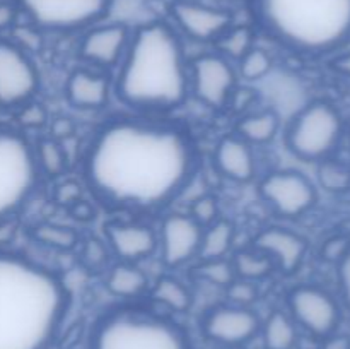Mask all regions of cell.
Listing matches in <instances>:
<instances>
[{
    "mask_svg": "<svg viewBox=\"0 0 350 349\" xmlns=\"http://www.w3.org/2000/svg\"><path fill=\"white\" fill-rule=\"evenodd\" d=\"M198 170L190 133L149 116H116L99 127L82 159V177L109 209L159 212L176 201Z\"/></svg>",
    "mask_w": 350,
    "mask_h": 349,
    "instance_id": "6da1fadb",
    "label": "cell"
},
{
    "mask_svg": "<svg viewBox=\"0 0 350 349\" xmlns=\"http://www.w3.org/2000/svg\"><path fill=\"white\" fill-rule=\"evenodd\" d=\"M113 92L140 115H164L185 105L190 94V62L170 23L150 21L132 27Z\"/></svg>",
    "mask_w": 350,
    "mask_h": 349,
    "instance_id": "7a4b0ae2",
    "label": "cell"
},
{
    "mask_svg": "<svg viewBox=\"0 0 350 349\" xmlns=\"http://www.w3.org/2000/svg\"><path fill=\"white\" fill-rule=\"evenodd\" d=\"M70 294L58 274L0 250V349H48L67 315Z\"/></svg>",
    "mask_w": 350,
    "mask_h": 349,
    "instance_id": "3957f363",
    "label": "cell"
},
{
    "mask_svg": "<svg viewBox=\"0 0 350 349\" xmlns=\"http://www.w3.org/2000/svg\"><path fill=\"white\" fill-rule=\"evenodd\" d=\"M270 40L294 53L318 55L350 40V0H250Z\"/></svg>",
    "mask_w": 350,
    "mask_h": 349,
    "instance_id": "277c9868",
    "label": "cell"
},
{
    "mask_svg": "<svg viewBox=\"0 0 350 349\" xmlns=\"http://www.w3.org/2000/svg\"><path fill=\"white\" fill-rule=\"evenodd\" d=\"M89 349H191V342L187 331L170 317L123 305L99 317Z\"/></svg>",
    "mask_w": 350,
    "mask_h": 349,
    "instance_id": "5b68a950",
    "label": "cell"
},
{
    "mask_svg": "<svg viewBox=\"0 0 350 349\" xmlns=\"http://www.w3.org/2000/svg\"><path fill=\"white\" fill-rule=\"evenodd\" d=\"M34 146L21 130L0 127V221L12 219L40 183Z\"/></svg>",
    "mask_w": 350,
    "mask_h": 349,
    "instance_id": "8992f818",
    "label": "cell"
},
{
    "mask_svg": "<svg viewBox=\"0 0 350 349\" xmlns=\"http://www.w3.org/2000/svg\"><path fill=\"white\" fill-rule=\"evenodd\" d=\"M344 130L334 105L313 101L294 115L286 130V146L303 161H323L338 146Z\"/></svg>",
    "mask_w": 350,
    "mask_h": 349,
    "instance_id": "52a82bcc",
    "label": "cell"
},
{
    "mask_svg": "<svg viewBox=\"0 0 350 349\" xmlns=\"http://www.w3.org/2000/svg\"><path fill=\"white\" fill-rule=\"evenodd\" d=\"M16 5L38 29L77 33L101 23L113 0H16Z\"/></svg>",
    "mask_w": 350,
    "mask_h": 349,
    "instance_id": "ba28073f",
    "label": "cell"
},
{
    "mask_svg": "<svg viewBox=\"0 0 350 349\" xmlns=\"http://www.w3.org/2000/svg\"><path fill=\"white\" fill-rule=\"evenodd\" d=\"M40 89V72L21 44L0 38V108L19 109Z\"/></svg>",
    "mask_w": 350,
    "mask_h": 349,
    "instance_id": "9c48e42d",
    "label": "cell"
},
{
    "mask_svg": "<svg viewBox=\"0 0 350 349\" xmlns=\"http://www.w3.org/2000/svg\"><path fill=\"white\" fill-rule=\"evenodd\" d=\"M236 81L234 65L217 51L202 53L190 62V92L208 108L228 106Z\"/></svg>",
    "mask_w": 350,
    "mask_h": 349,
    "instance_id": "30bf717a",
    "label": "cell"
},
{
    "mask_svg": "<svg viewBox=\"0 0 350 349\" xmlns=\"http://www.w3.org/2000/svg\"><path fill=\"white\" fill-rule=\"evenodd\" d=\"M258 192L277 216L287 219L299 218L317 202L314 185L296 170L272 171L260 181Z\"/></svg>",
    "mask_w": 350,
    "mask_h": 349,
    "instance_id": "8fae6325",
    "label": "cell"
},
{
    "mask_svg": "<svg viewBox=\"0 0 350 349\" xmlns=\"http://www.w3.org/2000/svg\"><path fill=\"white\" fill-rule=\"evenodd\" d=\"M287 307L293 320L318 337L330 335L340 320L337 301L318 286L293 287L287 294Z\"/></svg>",
    "mask_w": 350,
    "mask_h": 349,
    "instance_id": "7c38bea8",
    "label": "cell"
},
{
    "mask_svg": "<svg viewBox=\"0 0 350 349\" xmlns=\"http://www.w3.org/2000/svg\"><path fill=\"white\" fill-rule=\"evenodd\" d=\"M202 332L217 346H245L262 328V320L252 308L236 305H217L205 311L200 322Z\"/></svg>",
    "mask_w": 350,
    "mask_h": 349,
    "instance_id": "4fadbf2b",
    "label": "cell"
},
{
    "mask_svg": "<svg viewBox=\"0 0 350 349\" xmlns=\"http://www.w3.org/2000/svg\"><path fill=\"white\" fill-rule=\"evenodd\" d=\"M202 235L204 228L190 214L174 212L164 216L157 231V253L163 266L176 269L198 257Z\"/></svg>",
    "mask_w": 350,
    "mask_h": 349,
    "instance_id": "5bb4252c",
    "label": "cell"
},
{
    "mask_svg": "<svg viewBox=\"0 0 350 349\" xmlns=\"http://www.w3.org/2000/svg\"><path fill=\"white\" fill-rule=\"evenodd\" d=\"M170 14L181 33L200 43H214L234 24L228 9L207 5L198 0H174Z\"/></svg>",
    "mask_w": 350,
    "mask_h": 349,
    "instance_id": "9a60e30c",
    "label": "cell"
},
{
    "mask_svg": "<svg viewBox=\"0 0 350 349\" xmlns=\"http://www.w3.org/2000/svg\"><path fill=\"white\" fill-rule=\"evenodd\" d=\"M132 27L125 23L96 24L79 41V57L94 67H118L129 48Z\"/></svg>",
    "mask_w": 350,
    "mask_h": 349,
    "instance_id": "2e32d148",
    "label": "cell"
},
{
    "mask_svg": "<svg viewBox=\"0 0 350 349\" xmlns=\"http://www.w3.org/2000/svg\"><path fill=\"white\" fill-rule=\"evenodd\" d=\"M105 242L120 262L139 263L157 253L159 240L150 224L113 219L105 224Z\"/></svg>",
    "mask_w": 350,
    "mask_h": 349,
    "instance_id": "e0dca14e",
    "label": "cell"
},
{
    "mask_svg": "<svg viewBox=\"0 0 350 349\" xmlns=\"http://www.w3.org/2000/svg\"><path fill=\"white\" fill-rule=\"evenodd\" d=\"M252 248L265 253L284 276L296 272L308 252V243L297 233L282 226H269L253 238Z\"/></svg>",
    "mask_w": 350,
    "mask_h": 349,
    "instance_id": "ac0fdd59",
    "label": "cell"
},
{
    "mask_svg": "<svg viewBox=\"0 0 350 349\" xmlns=\"http://www.w3.org/2000/svg\"><path fill=\"white\" fill-rule=\"evenodd\" d=\"M113 82L108 74L91 68H77L65 82V98L68 105L82 112H98L109 101Z\"/></svg>",
    "mask_w": 350,
    "mask_h": 349,
    "instance_id": "d6986e66",
    "label": "cell"
},
{
    "mask_svg": "<svg viewBox=\"0 0 350 349\" xmlns=\"http://www.w3.org/2000/svg\"><path fill=\"white\" fill-rule=\"evenodd\" d=\"M214 166L222 177L236 183H248L256 174L253 146L236 133L222 137L214 151Z\"/></svg>",
    "mask_w": 350,
    "mask_h": 349,
    "instance_id": "ffe728a7",
    "label": "cell"
},
{
    "mask_svg": "<svg viewBox=\"0 0 350 349\" xmlns=\"http://www.w3.org/2000/svg\"><path fill=\"white\" fill-rule=\"evenodd\" d=\"M105 286L113 296L135 300L149 291L150 281L139 263L118 262L106 270Z\"/></svg>",
    "mask_w": 350,
    "mask_h": 349,
    "instance_id": "44dd1931",
    "label": "cell"
},
{
    "mask_svg": "<svg viewBox=\"0 0 350 349\" xmlns=\"http://www.w3.org/2000/svg\"><path fill=\"white\" fill-rule=\"evenodd\" d=\"M280 129V116L275 109L269 108L263 112L250 113L236 122V135L241 137L252 146L270 144L277 137Z\"/></svg>",
    "mask_w": 350,
    "mask_h": 349,
    "instance_id": "7402d4cb",
    "label": "cell"
},
{
    "mask_svg": "<svg viewBox=\"0 0 350 349\" xmlns=\"http://www.w3.org/2000/svg\"><path fill=\"white\" fill-rule=\"evenodd\" d=\"M236 238V228L229 219L219 218L217 221L204 228L198 259L219 260L228 259Z\"/></svg>",
    "mask_w": 350,
    "mask_h": 349,
    "instance_id": "603a6c76",
    "label": "cell"
},
{
    "mask_svg": "<svg viewBox=\"0 0 350 349\" xmlns=\"http://www.w3.org/2000/svg\"><path fill=\"white\" fill-rule=\"evenodd\" d=\"M260 332L265 349H293L297 342L296 322L282 310H273L262 324Z\"/></svg>",
    "mask_w": 350,
    "mask_h": 349,
    "instance_id": "cb8c5ba5",
    "label": "cell"
},
{
    "mask_svg": "<svg viewBox=\"0 0 350 349\" xmlns=\"http://www.w3.org/2000/svg\"><path fill=\"white\" fill-rule=\"evenodd\" d=\"M150 296L174 313H185L193 305V294L190 287L173 276L159 277L150 287Z\"/></svg>",
    "mask_w": 350,
    "mask_h": 349,
    "instance_id": "d4e9b609",
    "label": "cell"
},
{
    "mask_svg": "<svg viewBox=\"0 0 350 349\" xmlns=\"http://www.w3.org/2000/svg\"><path fill=\"white\" fill-rule=\"evenodd\" d=\"M29 235L40 245L58 250V252H70V250L77 248L79 243H81L79 233L70 226L60 224V222H36L29 229Z\"/></svg>",
    "mask_w": 350,
    "mask_h": 349,
    "instance_id": "484cf974",
    "label": "cell"
},
{
    "mask_svg": "<svg viewBox=\"0 0 350 349\" xmlns=\"http://www.w3.org/2000/svg\"><path fill=\"white\" fill-rule=\"evenodd\" d=\"M229 260H231L232 269H234L238 279L258 283V281L265 279L270 274L275 272V266L270 260V257H267L265 253L258 252L255 248L238 250Z\"/></svg>",
    "mask_w": 350,
    "mask_h": 349,
    "instance_id": "4316f807",
    "label": "cell"
},
{
    "mask_svg": "<svg viewBox=\"0 0 350 349\" xmlns=\"http://www.w3.org/2000/svg\"><path fill=\"white\" fill-rule=\"evenodd\" d=\"M36 154V163L41 174H46L50 178H58L67 171L68 159L64 146L58 140L48 137H41L34 146Z\"/></svg>",
    "mask_w": 350,
    "mask_h": 349,
    "instance_id": "83f0119b",
    "label": "cell"
},
{
    "mask_svg": "<svg viewBox=\"0 0 350 349\" xmlns=\"http://www.w3.org/2000/svg\"><path fill=\"white\" fill-rule=\"evenodd\" d=\"M255 31L250 26H234L232 24L228 31L221 34L217 40L214 41V47L217 53L226 57L228 60L238 62L243 55L248 50H252L255 44Z\"/></svg>",
    "mask_w": 350,
    "mask_h": 349,
    "instance_id": "f1b7e54d",
    "label": "cell"
},
{
    "mask_svg": "<svg viewBox=\"0 0 350 349\" xmlns=\"http://www.w3.org/2000/svg\"><path fill=\"white\" fill-rule=\"evenodd\" d=\"M273 67V58L263 48L253 47L238 60V75L245 81L263 79Z\"/></svg>",
    "mask_w": 350,
    "mask_h": 349,
    "instance_id": "f546056e",
    "label": "cell"
},
{
    "mask_svg": "<svg viewBox=\"0 0 350 349\" xmlns=\"http://www.w3.org/2000/svg\"><path fill=\"white\" fill-rule=\"evenodd\" d=\"M109 255H111V250L105 240L89 236L82 242L79 260L89 272H103L108 267Z\"/></svg>",
    "mask_w": 350,
    "mask_h": 349,
    "instance_id": "4dcf8cb0",
    "label": "cell"
},
{
    "mask_svg": "<svg viewBox=\"0 0 350 349\" xmlns=\"http://www.w3.org/2000/svg\"><path fill=\"white\" fill-rule=\"evenodd\" d=\"M193 274L198 279H204L214 286L224 287V289L236 279L234 269H232V263L229 259L200 260V266L195 269Z\"/></svg>",
    "mask_w": 350,
    "mask_h": 349,
    "instance_id": "1f68e13d",
    "label": "cell"
},
{
    "mask_svg": "<svg viewBox=\"0 0 350 349\" xmlns=\"http://www.w3.org/2000/svg\"><path fill=\"white\" fill-rule=\"evenodd\" d=\"M318 180L328 192H342L350 187V170L335 161L323 159L318 166Z\"/></svg>",
    "mask_w": 350,
    "mask_h": 349,
    "instance_id": "d6a6232c",
    "label": "cell"
},
{
    "mask_svg": "<svg viewBox=\"0 0 350 349\" xmlns=\"http://www.w3.org/2000/svg\"><path fill=\"white\" fill-rule=\"evenodd\" d=\"M188 214L202 226L207 228L208 224L217 221L221 218V209H219V201L215 195L205 194L195 198L190 205V212Z\"/></svg>",
    "mask_w": 350,
    "mask_h": 349,
    "instance_id": "836d02e7",
    "label": "cell"
},
{
    "mask_svg": "<svg viewBox=\"0 0 350 349\" xmlns=\"http://www.w3.org/2000/svg\"><path fill=\"white\" fill-rule=\"evenodd\" d=\"M258 294L260 291L256 283L238 279V277L226 287V296H228L229 303L236 305V307L252 308V305L258 300Z\"/></svg>",
    "mask_w": 350,
    "mask_h": 349,
    "instance_id": "e575fe53",
    "label": "cell"
},
{
    "mask_svg": "<svg viewBox=\"0 0 350 349\" xmlns=\"http://www.w3.org/2000/svg\"><path fill=\"white\" fill-rule=\"evenodd\" d=\"M19 123L24 129H41V127L46 125L50 120H48V112L41 103H27L23 108H19Z\"/></svg>",
    "mask_w": 350,
    "mask_h": 349,
    "instance_id": "d590c367",
    "label": "cell"
},
{
    "mask_svg": "<svg viewBox=\"0 0 350 349\" xmlns=\"http://www.w3.org/2000/svg\"><path fill=\"white\" fill-rule=\"evenodd\" d=\"M48 123H50V137L58 140V142L68 139L75 132V123L68 116H57V118L50 120Z\"/></svg>",
    "mask_w": 350,
    "mask_h": 349,
    "instance_id": "8d00e7d4",
    "label": "cell"
},
{
    "mask_svg": "<svg viewBox=\"0 0 350 349\" xmlns=\"http://www.w3.org/2000/svg\"><path fill=\"white\" fill-rule=\"evenodd\" d=\"M253 92L255 91L248 88H234L232 89L231 96H229L228 105L232 106L234 112H243V109L248 108L253 103V99H255V94H253Z\"/></svg>",
    "mask_w": 350,
    "mask_h": 349,
    "instance_id": "74e56055",
    "label": "cell"
},
{
    "mask_svg": "<svg viewBox=\"0 0 350 349\" xmlns=\"http://www.w3.org/2000/svg\"><path fill=\"white\" fill-rule=\"evenodd\" d=\"M55 198H57L58 204H64V205L74 204L75 201L81 198V187H79L75 181H65V183H62L60 187L57 188Z\"/></svg>",
    "mask_w": 350,
    "mask_h": 349,
    "instance_id": "f35d334b",
    "label": "cell"
},
{
    "mask_svg": "<svg viewBox=\"0 0 350 349\" xmlns=\"http://www.w3.org/2000/svg\"><path fill=\"white\" fill-rule=\"evenodd\" d=\"M349 252V242L345 238H332L323 246V257L328 260H338L340 262L342 257H345V253Z\"/></svg>",
    "mask_w": 350,
    "mask_h": 349,
    "instance_id": "ab89813d",
    "label": "cell"
},
{
    "mask_svg": "<svg viewBox=\"0 0 350 349\" xmlns=\"http://www.w3.org/2000/svg\"><path fill=\"white\" fill-rule=\"evenodd\" d=\"M17 14L19 9L16 2H0V33L10 29L16 24Z\"/></svg>",
    "mask_w": 350,
    "mask_h": 349,
    "instance_id": "60d3db41",
    "label": "cell"
},
{
    "mask_svg": "<svg viewBox=\"0 0 350 349\" xmlns=\"http://www.w3.org/2000/svg\"><path fill=\"white\" fill-rule=\"evenodd\" d=\"M68 211H70L72 218L77 219V221H89V219L94 218V207L91 205V202L88 201H82V198H79V201H75L74 204L68 205Z\"/></svg>",
    "mask_w": 350,
    "mask_h": 349,
    "instance_id": "b9f144b4",
    "label": "cell"
},
{
    "mask_svg": "<svg viewBox=\"0 0 350 349\" xmlns=\"http://www.w3.org/2000/svg\"><path fill=\"white\" fill-rule=\"evenodd\" d=\"M338 277H340L345 301L350 305V252L345 253V257H342L340 266H338Z\"/></svg>",
    "mask_w": 350,
    "mask_h": 349,
    "instance_id": "7bdbcfd3",
    "label": "cell"
},
{
    "mask_svg": "<svg viewBox=\"0 0 350 349\" xmlns=\"http://www.w3.org/2000/svg\"><path fill=\"white\" fill-rule=\"evenodd\" d=\"M17 231V224L16 221L12 219H3L0 221V245H7L14 240Z\"/></svg>",
    "mask_w": 350,
    "mask_h": 349,
    "instance_id": "ee69618b",
    "label": "cell"
},
{
    "mask_svg": "<svg viewBox=\"0 0 350 349\" xmlns=\"http://www.w3.org/2000/svg\"><path fill=\"white\" fill-rule=\"evenodd\" d=\"M332 67L337 72H340V74L349 75L350 77V53H344L340 55V57L335 58V60L332 62Z\"/></svg>",
    "mask_w": 350,
    "mask_h": 349,
    "instance_id": "f6af8a7d",
    "label": "cell"
},
{
    "mask_svg": "<svg viewBox=\"0 0 350 349\" xmlns=\"http://www.w3.org/2000/svg\"><path fill=\"white\" fill-rule=\"evenodd\" d=\"M327 349H349V341L344 337H338L335 341H332Z\"/></svg>",
    "mask_w": 350,
    "mask_h": 349,
    "instance_id": "bcb514c9",
    "label": "cell"
},
{
    "mask_svg": "<svg viewBox=\"0 0 350 349\" xmlns=\"http://www.w3.org/2000/svg\"><path fill=\"white\" fill-rule=\"evenodd\" d=\"M215 349H245L243 346H217Z\"/></svg>",
    "mask_w": 350,
    "mask_h": 349,
    "instance_id": "7dc6e473",
    "label": "cell"
},
{
    "mask_svg": "<svg viewBox=\"0 0 350 349\" xmlns=\"http://www.w3.org/2000/svg\"><path fill=\"white\" fill-rule=\"evenodd\" d=\"M349 135H350V122H349Z\"/></svg>",
    "mask_w": 350,
    "mask_h": 349,
    "instance_id": "c3c4849f",
    "label": "cell"
}]
</instances>
